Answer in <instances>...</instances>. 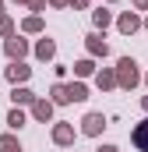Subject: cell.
I'll list each match as a JSON object with an SVG mask.
<instances>
[{
	"label": "cell",
	"instance_id": "11",
	"mask_svg": "<svg viewBox=\"0 0 148 152\" xmlns=\"http://www.w3.org/2000/svg\"><path fill=\"white\" fill-rule=\"evenodd\" d=\"M53 53H57V42H53V39H42V42L36 46V57H39V60H49Z\"/></svg>",
	"mask_w": 148,
	"mask_h": 152
},
{
	"label": "cell",
	"instance_id": "16",
	"mask_svg": "<svg viewBox=\"0 0 148 152\" xmlns=\"http://www.w3.org/2000/svg\"><path fill=\"white\" fill-rule=\"evenodd\" d=\"M95 81H99V88H116V75H113V71H99Z\"/></svg>",
	"mask_w": 148,
	"mask_h": 152
},
{
	"label": "cell",
	"instance_id": "26",
	"mask_svg": "<svg viewBox=\"0 0 148 152\" xmlns=\"http://www.w3.org/2000/svg\"><path fill=\"white\" fill-rule=\"evenodd\" d=\"M141 106H145V110H148V96H145V99H141Z\"/></svg>",
	"mask_w": 148,
	"mask_h": 152
},
{
	"label": "cell",
	"instance_id": "14",
	"mask_svg": "<svg viewBox=\"0 0 148 152\" xmlns=\"http://www.w3.org/2000/svg\"><path fill=\"white\" fill-rule=\"evenodd\" d=\"M92 21H95L99 28H106V25H110V21H113V14H110V11H106V7H99V11H92Z\"/></svg>",
	"mask_w": 148,
	"mask_h": 152
},
{
	"label": "cell",
	"instance_id": "17",
	"mask_svg": "<svg viewBox=\"0 0 148 152\" xmlns=\"http://www.w3.org/2000/svg\"><path fill=\"white\" fill-rule=\"evenodd\" d=\"M92 71H95V64H92V60H78V64H74V75H78V78H88Z\"/></svg>",
	"mask_w": 148,
	"mask_h": 152
},
{
	"label": "cell",
	"instance_id": "29",
	"mask_svg": "<svg viewBox=\"0 0 148 152\" xmlns=\"http://www.w3.org/2000/svg\"><path fill=\"white\" fill-rule=\"evenodd\" d=\"M145 81H148V78H145Z\"/></svg>",
	"mask_w": 148,
	"mask_h": 152
},
{
	"label": "cell",
	"instance_id": "25",
	"mask_svg": "<svg viewBox=\"0 0 148 152\" xmlns=\"http://www.w3.org/2000/svg\"><path fill=\"white\" fill-rule=\"evenodd\" d=\"M46 4H53V7H64V4H67V0H46Z\"/></svg>",
	"mask_w": 148,
	"mask_h": 152
},
{
	"label": "cell",
	"instance_id": "18",
	"mask_svg": "<svg viewBox=\"0 0 148 152\" xmlns=\"http://www.w3.org/2000/svg\"><path fill=\"white\" fill-rule=\"evenodd\" d=\"M7 124H11V127H14V131H18V127H25V113H21V110H18V106H14V110H11V113H7Z\"/></svg>",
	"mask_w": 148,
	"mask_h": 152
},
{
	"label": "cell",
	"instance_id": "21",
	"mask_svg": "<svg viewBox=\"0 0 148 152\" xmlns=\"http://www.w3.org/2000/svg\"><path fill=\"white\" fill-rule=\"evenodd\" d=\"M25 4H28L32 11H42V7H46V0H25Z\"/></svg>",
	"mask_w": 148,
	"mask_h": 152
},
{
	"label": "cell",
	"instance_id": "12",
	"mask_svg": "<svg viewBox=\"0 0 148 152\" xmlns=\"http://www.w3.org/2000/svg\"><path fill=\"white\" fill-rule=\"evenodd\" d=\"M0 152H25V149L18 145V138H14V134H0Z\"/></svg>",
	"mask_w": 148,
	"mask_h": 152
},
{
	"label": "cell",
	"instance_id": "24",
	"mask_svg": "<svg viewBox=\"0 0 148 152\" xmlns=\"http://www.w3.org/2000/svg\"><path fill=\"white\" fill-rule=\"evenodd\" d=\"M95 152H120L116 145H102V149H95Z\"/></svg>",
	"mask_w": 148,
	"mask_h": 152
},
{
	"label": "cell",
	"instance_id": "3",
	"mask_svg": "<svg viewBox=\"0 0 148 152\" xmlns=\"http://www.w3.org/2000/svg\"><path fill=\"white\" fill-rule=\"evenodd\" d=\"M4 50H7V57H11V60H21V57L28 53V42H25V39H18V36H11L7 42H4Z\"/></svg>",
	"mask_w": 148,
	"mask_h": 152
},
{
	"label": "cell",
	"instance_id": "27",
	"mask_svg": "<svg viewBox=\"0 0 148 152\" xmlns=\"http://www.w3.org/2000/svg\"><path fill=\"white\" fill-rule=\"evenodd\" d=\"M18 4H25V0H18Z\"/></svg>",
	"mask_w": 148,
	"mask_h": 152
},
{
	"label": "cell",
	"instance_id": "9",
	"mask_svg": "<svg viewBox=\"0 0 148 152\" xmlns=\"http://www.w3.org/2000/svg\"><path fill=\"white\" fill-rule=\"evenodd\" d=\"M11 99H14V106H18V103H21V106H32V103H36V96H32V92H28L25 85H14Z\"/></svg>",
	"mask_w": 148,
	"mask_h": 152
},
{
	"label": "cell",
	"instance_id": "2",
	"mask_svg": "<svg viewBox=\"0 0 148 152\" xmlns=\"http://www.w3.org/2000/svg\"><path fill=\"white\" fill-rule=\"evenodd\" d=\"M102 127H106V117H102V113H88L85 120H81V131H85V134H92V138H95V134H102Z\"/></svg>",
	"mask_w": 148,
	"mask_h": 152
},
{
	"label": "cell",
	"instance_id": "7",
	"mask_svg": "<svg viewBox=\"0 0 148 152\" xmlns=\"http://www.w3.org/2000/svg\"><path fill=\"white\" fill-rule=\"evenodd\" d=\"M32 117L46 124V120L53 117V103H49V99H36V103H32Z\"/></svg>",
	"mask_w": 148,
	"mask_h": 152
},
{
	"label": "cell",
	"instance_id": "28",
	"mask_svg": "<svg viewBox=\"0 0 148 152\" xmlns=\"http://www.w3.org/2000/svg\"><path fill=\"white\" fill-rule=\"evenodd\" d=\"M145 28H148V21H145Z\"/></svg>",
	"mask_w": 148,
	"mask_h": 152
},
{
	"label": "cell",
	"instance_id": "4",
	"mask_svg": "<svg viewBox=\"0 0 148 152\" xmlns=\"http://www.w3.org/2000/svg\"><path fill=\"white\" fill-rule=\"evenodd\" d=\"M116 28H120L123 36H131V32H138V28H141V18H138L134 11H127V14H120V21H116Z\"/></svg>",
	"mask_w": 148,
	"mask_h": 152
},
{
	"label": "cell",
	"instance_id": "22",
	"mask_svg": "<svg viewBox=\"0 0 148 152\" xmlns=\"http://www.w3.org/2000/svg\"><path fill=\"white\" fill-rule=\"evenodd\" d=\"M71 7H88V0H67Z\"/></svg>",
	"mask_w": 148,
	"mask_h": 152
},
{
	"label": "cell",
	"instance_id": "20",
	"mask_svg": "<svg viewBox=\"0 0 148 152\" xmlns=\"http://www.w3.org/2000/svg\"><path fill=\"white\" fill-rule=\"evenodd\" d=\"M11 28H14V21L7 14H0V36H11Z\"/></svg>",
	"mask_w": 148,
	"mask_h": 152
},
{
	"label": "cell",
	"instance_id": "6",
	"mask_svg": "<svg viewBox=\"0 0 148 152\" xmlns=\"http://www.w3.org/2000/svg\"><path fill=\"white\" fill-rule=\"evenodd\" d=\"M131 142H134L141 152H148V120H141V124L131 131Z\"/></svg>",
	"mask_w": 148,
	"mask_h": 152
},
{
	"label": "cell",
	"instance_id": "15",
	"mask_svg": "<svg viewBox=\"0 0 148 152\" xmlns=\"http://www.w3.org/2000/svg\"><path fill=\"white\" fill-rule=\"evenodd\" d=\"M71 88V103H81V99H88V88L81 85V81H74V85H67Z\"/></svg>",
	"mask_w": 148,
	"mask_h": 152
},
{
	"label": "cell",
	"instance_id": "19",
	"mask_svg": "<svg viewBox=\"0 0 148 152\" xmlns=\"http://www.w3.org/2000/svg\"><path fill=\"white\" fill-rule=\"evenodd\" d=\"M39 28H42V18H39V14L25 18V32H39Z\"/></svg>",
	"mask_w": 148,
	"mask_h": 152
},
{
	"label": "cell",
	"instance_id": "1",
	"mask_svg": "<svg viewBox=\"0 0 148 152\" xmlns=\"http://www.w3.org/2000/svg\"><path fill=\"white\" fill-rule=\"evenodd\" d=\"M113 75H116V85H120V88H134V85L141 81L138 64H134L131 57H120V64H116V71H113Z\"/></svg>",
	"mask_w": 148,
	"mask_h": 152
},
{
	"label": "cell",
	"instance_id": "8",
	"mask_svg": "<svg viewBox=\"0 0 148 152\" xmlns=\"http://www.w3.org/2000/svg\"><path fill=\"white\" fill-rule=\"evenodd\" d=\"M53 142H57V145H71L74 142V127L71 124H57V127H53Z\"/></svg>",
	"mask_w": 148,
	"mask_h": 152
},
{
	"label": "cell",
	"instance_id": "5",
	"mask_svg": "<svg viewBox=\"0 0 148 152\" xmlns=\"http://www.w3.org/2000/svg\"><path fill=\"white\" fill-rule=\"evenodd\" d=\"M28 75H32V67H25V64H11L7 67V81H14V85H21V81H28Z\"/></svg>",
	"mask_w": 148,
	"mask_h": 152
},
{
	"label": "cell",
	"instance_id": "13",
	"mask_svg": "<svg viewBox=\"0 0 148 152\" xmlns=\"http://www.w3.org/2000/svg\"><path fill=\"white\" fill-rule=\"evenodd\" d=\"M53 103H60V106L71 103V88L67 85H53Z\"/></svg>",
	"mask_w": 148,
	"mask_h": 152
},
{
	"label": "cell",
	"instance_id": "10",
	"mask_svg": "<svg viewBox=\"0 0 148 152\" xmlns=\"http://www.w3.org/2000/svg\"><path fill=\"white\" fill-rule=\"evenodd\" d=\"M88 53H92V57H106V53H110V46H106L99 36H88Z\"/></svg>",
	"mask_w": 148,
	"mask_h": 152
},
{
	"label": "cell",
	"instance_id": "23",
	"mask_svg": "<svg viewBox=\"0 0 148 152\" xmlns=\"http://www.w3.org/2000/svg\"><path fill=\"white\" fill-rule=\"evenodd\" d=\"M134 7L138 11H148V0H134Z\"/></svg>",
	"mask_w": 148,
	"mask_h": 152
}]
</instances>
